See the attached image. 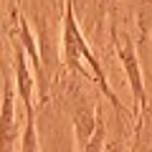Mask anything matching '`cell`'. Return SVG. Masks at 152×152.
<instances>
[{"label": "cell", "mask_w": 152, "mask_h": 152, "mask_svg": "<svg viewBox=\"0 0 152 152\" xmlns=\"http://www.w3.org/2000/svg\"><path fill=\"white\" fill-rule=\"evenodd\" d=\"M61 58H64V66L69 71H74V74L79 76V79H84V81L94 84V86L102 91V96L107 99V102H112V107H114L117 114H122V117H127L129 122H134L132 119V112L119 102L117 91L112 89L102 61H99V56L91 51V46H89L81 26H79L74 3H69V0H64V18H61Z\"/></svg>", "instance_id": "cell-1"}, {"label": "cell", "mask_w": 152, "mask_h": 152, "mask_svg": "<svg viewBox=\"0 0 152 152\" xmlns=\"http://www.w3.org/2000/svg\"><path fill=\"white\" fill-rule=\"evenodd\" d=\"M112 43H114V51H117V58H119L122 69H124V76L129 81V91H132V99H134V112L132 117H140L142 112L147 109V86H145V76H142V64H140V51H137V43L132 33L127 28H119V23L112 20Z\"/></svg>", "instance_id": "cell-2"}, {"label": "cell", "mask_w": 152, "mask_h": 152, "mask_svg": "<svg viewBox=\"0 0 152 152\" xmlns=\"http://www.w3.org/2000/svg\"><path fill=\"white\" fill-rule=\"evenodd\" d=\"M84 81V79H81ZM76 79L64 89V102L69 107V119H71V137H74V152H81L96 127V114L99 102L94 94H89Z\"/></svg>", "instance_id": "cell-3"}, {"label": "cell", "mask_w": 152, "mask_h": 152, "mask_svg": "<svg viewBox=\"0 0 152 152\" xmlns=\"http://www.w3.org/2000/svg\"><path fill=\"white\" fill-rule=\"evenodd\" d=\"M23 134V122L18 112V94L10 74L3 66V94H0V152H18Z\"/></svg>", "instance_id": "cell-4"}, {"label": "cell", "mask_w": 152, "mask_h": 152, "mask_svg": "<svg viewBox=\"0 0 152 152\" xmlns=\"http://www.w3.org/2000/svg\"><path fill=\"white\" fill-rule=\"evenodd\" d=\"M13 71H15L13 86H15L18 102L23 104L26 117H36V79L31 71V61L18 41H13Z\"/></svg>", "instance_id": "cell-5"}, {"label": "cell", "mask_w": 152, "mask_h": 152, "mask_svg": "<svg viewBox=\"0 0 152 152\" xmlns=\"http://www.w3.org/2000/svg\"><path fill=\"white\" fill-rule=\"evenodd\" d=\"M18 152H41V137H38L36 117H26L23 119V134H20Z\"/></svg>", "instance_id": "cell-6"}, {"label": "cell", "mask_w": 152, "mask_h": 152, "mask_svg": "<svg viewBox=\"0 0 152 152\" xmlns=\"http://www.w3.org/2000/svg\"><path fill=\"white\" fill-rule=\"evenodd\" d=\"M104 145H107V119H104V109L99 104V114H96V127H94L91 137H89L86 147L81 152H104Z\"/></svg>", "instance_id": "cell-7"}, {"label": "cell", "mask_w": 152, "mask_h": 152, "mask_svg": "<svg viewBox=\"0 0 152 152\" xmlns=\"http://www.w3.org/2000/svg\"><path fill=\"white\" fill-rule=\"evenodd\" d=\"M69 3H74V8H76V0H69Z\"/></svg>", "instance_id": "cell-8"}, {"label": "cell", "mask_w": 152, "mask_h": 152, "mask_svg": "<svg viewBox=\"0 0 152 152\" xmlns=\"http://www.w3.org/2000/svg\"><path fill=\"white\" fill-rule=\"evenodd\" d=\"M15 3H18V5H20V3H23V0H15Z\"/></svg>", "instance_id": "cell-9"}]
</instances>
